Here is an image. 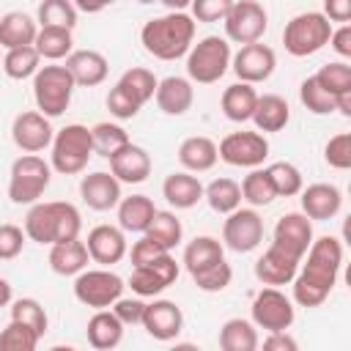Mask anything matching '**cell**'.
Masks as SVG:
<instances>
[{
	"instance_id": "obj_1",
	"label": "cell",
	"mask_w": 351,
	"mask_h": 351,
	"mask_svg": "<svg viewBox=\"0 0 351 351\" xmlns=\"http://www.w3.org/2000/svg\"><path fill=\"white\" fill-rule=\"evenodd\" d=\"M307 261L296 269L293 285V302L299 307H318L332 293L340 266H343V244L335 236L313 239L307 247Z\"/></svg>"
},
{
	"instance_id": "obj_2",
	"label": "cell",
	"mask_w": 351,
	"mask_h": 351,
	"mask_svg": "<svg viewBox=\"0 0 351 351\" xmlns=\"http://www.w3.org/2000/svg\"><path fill=\"white\" fill-rule=\"evenodd\" d=\"M195 19L184 11H167L165 16H154L140 30V44L148 55L159 60H178L189 52L195 41Z\"/></svg>"
},
{
	"instance_id": "obj_3",
	"label": "cell",
	"mask_w": 351,
	"mask_h": 351,
	"mask_svg": "<svg viewBox=\"0 0 351 351\" xmlns=\"http://www.w3.org/2000/svg\"><path fill=\"white\" fill-rule=\"evenodd\" d=\"M80 228H82V217L77 206L66 200L33 203L30 211L25 214V236L36 244H58L77 239Z\"/></svg>"
},
{
	"instance_id": "obj_4",
	"label": "cell",
	"mask_w": 351,
	"mask_h": 351,
	"mask_svg": "<svg viewBox=\"0 0 351 351\" xmlns=\"http://www.w3.org/2000/svg\"><path fill=\"white\" fill-rule=\"evenodd\" d=\"M230 44L222 36H206L186 52V77L197 85L219 82L230 69Z\"/></svg>"
},
{
	"instance_id": "obj_5",
	"label": "cell",
	"mask_w": 351,
	"mask_h": 351,
	"mask_svg": "<svg viewBox=\"0 0 351 351\" xmlns=\"http://www.w3.org/2000/svg\"><path fill=\"white\" fill-rule=\"evenodd\" d=\"M52 181V165L38 154H22L14 159L8 173V197L16 206H33Z\"/></svg>"
},
{
	"instance_id": "obj_6",
	"label": "cell",
	"mask_w": 351,
	"mask_h": 351,
	"mask_svg": "<svg viewBox=\"0 0 351 351\" xmlns=\"http://www.w3.org/2000/svg\"><path fill=\"white\" fill-rule=\"evenodd\" d=\"M93 156V137L90 129L82 123H69L52 137V154L49 165L60 176H77L88 167V159Z\"/></svg>"
},
{
	"instance_id": "obj_7",
	"label": "cell",
	"mask_w": 351,
	"mask_h": 351,
	"mask_svg": "<svg viewBox=\"0 0 351 351\" xmlns=\"http://www.w3.org/2000/svg\"><path fill=\"white\" fill-rule=\"evenodd\" d=\"M74 88H77L74 77L69 74L66 66L49 63L33 74V99H36L38 112H44L47 118H58L69 110Z\"/></svg>"
},
{
	"instance_id": "obj_8",
	"label": "cell",
	"mask_w": 351,
	"mask_h": 351,
	"mask_svg": "<svg viewBox=\"0 0 351 351\" xmlns=\"http://www.w3.org/2000/svg\"><path fill=\"white\" fill-rule=\"evenodd\" d=\"M329 36H332V22L321 11H304L285 22L282 44H285L288 55L307 58V55H315L318 49H324L329 44Z\"/></svg>"
},
{
	"instance_id": "obj_9",
	"label": "cell",
	"mask_w": 351,
	"mask_h": 351,
	"mask_svg": "<svg viewBox=\"0 0 351 351\" xmlns=\"http://www.w3.org/2000/svg\"><path fill=\"white\" fill-rule=\"evenodd\" d=\"M123 280L110 269H82L74 274V296L80 304L93 310H107L123 296Z\"/></svg>"
},
{
	"instance_id": "obj_10",
	"label": "cell",
	"mask_w": 351,
	"mask_h": 351,
	"mask_svg": "<svg viewBox=\"0 0 351 351\" xmlns=\"http://www.w3.org/2000/svg\"><path fill=\"white\" fill-rule=\"evenodd\" d=\"M225 38L233 44H252L261 41L269 27V14L258 0H236L222 19Z\"/></svg>"
},
{
	"instance_id": "obj_11",
	"label": "cell",
	"mask_w": 351,
	"mask_h": 351,
	"mask_svg": "<svg viewBox=\"0 0 351 351\" xmlns=\"http://www.w3.org/2000/svg\"><path fill=\"white\" fill-rule=\"evenodd\" d=\"M250 315H252V324L258 329L282 332V329H291V324L296 318V310H293V302L277 285H269V288H261L255 293Z\"/></svg>"
},
{
	"instance_id": "obj_12",
	"label": "cell",
	"mask_w": 351,
	"mask_h": 351,
	"mask_svg": "<svg viewBox=\"0 0 351 351\" xmlns=\"http://www.w3.org/2000/svg\"><path fill=\"white\" fill-rule=\"evenodd\" d=\"M219 159L230 167H261L263 159L269 156V140L263 137V132H230L222 137V143L217 145Z\"/></svg>"
},
{
	"instance_id": "obj_13",
	"label": "cell",
	"mask_w": 351,
	"mask_h": 351,
	"mask_svg": "<svg viewBox=\"0 0 351 351\" xmlns=\"http://www.w3.org/2000/svg\"><path fill=\"white\" fill-rule=\"evenodd\" d=\"M228 219L222 222V244L233 252H252L261 241H263V219L261 214L250 206V208H233L230 214H225Z\"/></svg>"
},
{
	"instance_id": "obj_14",
	"label": "cell",
	"mask_w": 351,
	"mask_h": 351,
	"mask_svg": "<svg viewBox=\"0 0 351 351\" xmlns=\"http://www.w3.org/2000/svg\"><path fill=\"white\" fill-rule=\"evenodd\" d=\"M178 263L170 252H162L159 258L148 261V263H140V266H132V274H129V288L137 293V296H159L165 288H170L176 280H178Z\"/></svg>"
},
{
	"instance_id": "obj_15",
	"label": "cell",
	"mask_w": 351,
	"mask_h": 351,
	"mask_svg": "<svg viewBox=\"0 0 351 351\" xmlns=\"http://www.w3.org/2000/svg\"><path fill=\"white\" fill-rule=\"evenodd\" d=\"M230 69L239 77V82L258 85V82H266L274 74L277 55H274V49L269 44H261V41L241 44V49L230 58Z\"/></svg>"
},
{
	"instance_id": "obj_16",
	"label": "cell",
	"mask_w": 351,
	"mask_h": 351,
	"mask_svg": "<svg viewBox=\"0 0 351 351\" xmlns=\"http://www.w3.org/2000/svg\"><path fill=\"white\" fill-rule=\"evenodd\" d=\"M52 137H55V129H52L49 118L38 110H25L11 123V140L22 154H38V151L49 148Z\"/></svg>"
},
{
	"instance_id": "obj_17",
	"label": "cell",
	"mask_w": 351,
	"mask_h": 351,
	"mask_svg": "<svg viewBox=\"0 0 351 351\" xmlns=\"http://www.w3.org/2000/svg\"><path fill=\"white\" fill-rule=\"evenodd\" d=\"M140 326H143L154 340L167 343V340H173V337L181 335V329H184V313H181V307H178L176 302H170V299H154V302L145 304Z\"/></svg>"
},
{
	"instance_id": "obj_18",
	"label": "cell",
	"mask_w": 351,
	"mask_h": 351,
	"mask_svg": "<svg viewBox=\"0 0 351 351\" xmlns=\"http://www.w3.org/2000/svg\"><path fill=\"white\" fill-rule=\"evenodd\" d=\"M88 255L90 261L101 263V266H112L118 261L126 258L129 247H126V233L118 225H96L90 228L88 239H85Z\"/></svg>"
},
{
	"instance_id": "obj_19",
	"label": "cell",
	"mask_w": 351,
	"mask_h": 351,
	"mask_svg": "<svg viewBox=\"0 0 351 351\" xmlns=\"http://www.w3.org/2000/svg\"><path fill=\"white\" fill-rule=\"evenodd\" d=\"M302 258L291 255L288 250H282L280 244H269V250L255 261V277L263 285H291V280L296 277Z\"/></svg>"
},
{
	"instance_id": "obj_20",
	"label": "cell",
	"mask_w": 351,
	"mask_h": 351,
	"mask_svg": "<svg viewBox=\"0 0 351 351\" xmlns=\"http://www.w3.org/2000/svg\"><path fill=\"white\" fill-rule=\"evenodd\" d=\"M80 197L88 208L93 211H110L118 206V200L123 197L121 195V181L107 173V170H96V173H88L82 176L80 181Z\"/></svg>"
},
{
	"instance_id": "obj_21",
	"label": "cell",
	"mask_w": 351,
	"mask_h": 351,
	"mask_svg": "<svg viewBox=\"0 0 351 351\" xmlns=\"http://www.w3.org/2000/svg\"><path fill=\"white\" fill-rule=\"evenodd\" d=\"M110 173L121 184H143L151 176V154L132 140L110 156Z\"/></svg>"
},
{
	"instance_id": "obj_22",
	"label": "cell",
	"mask_w": 351,
	"mask_h": 351,
	"mask_svg": "<svg viewBox=\"0 0 351 351\" xmlns=\"http://www.w3.org/2000/svg\"><path fill=\"white\" fill-rule=\"evenodd\" d=\"M310 241H313V219L310 217H304L302 211H291L277 219L274 244H280L282 250H288L296 258H304Z\"/></svg>"
},
{
	"instance_id": "obj_23",
	"label": "cell",
	"mask_w": 351,
	"mask_h": 351,
	"mask_svg": "<svg viewBox=\"0 0 351 351\" xmlns=\"http://www.w3.org/2000/svg\"><path fill=\"white\" fill-rule=\"evenodd\" d=\"M299 203H302V214L310 217V219H332L340 214L343 208V192L335 186V184H310V186H302L299 192Z\"/></svg>"
},
{
	"instance_id": "obj_24",
	"label": "cell",
	"mask_w": 351,
	"mask_h": 351,
	"mask_svg": "<svg viewBox=\"0 0 351 351\" xmlns=\"http://www.w3.org/2000/svg\"><path fill=\"white\" fill-rule=\"evenodd\" d=\"M63 66L74 77V85H82V88L101 85L107 80V71H110L107 58L96 49H71V55L66 58Z\"/></svg>"
},
{
	"instance_id": "obj_25",
	"label": "cell",
	"mask_w": 351,
	"mask_h": 351,
	"mask_svg": "<svg viewBox=\"0 0 351 351\" xmlns=\"http://www.w3.org/2000/svg\"><path fill=\"white\" fill-rule=\"evenodd\" d=\"M156 107L165 112V115H184L192 101H195V88H192V80L189 77H165L156 82Z\"/></svg>"
},
{
	"instance_id": "obj_26",
	"label": "cell",
	"mask_w": 351,
	"mask_h": 351,
	"mask_svg": "<svg viewBox=\"0 0 351 351\" xmlns=\"http://www.w3.org/2000/svg\"><path fill=\"white\" fill-rule=\"evenodd\" d=\"M162 197L173 208H192L203 200V184L189 170H178L162 181Z\"/></svg>"
},
{
	"instance_id": "obj_27",
	"label": "cell",
	"mask_w": 351,
	"mask_h": 351,
	"mask_svg": "<svg viewBox=\"0 0 351 351\" xmlns=\"http://www.w3.org/2000/svg\"><path fill=\"white\" fill-rule=\"evenodd\" d=\"M178 162L189 173H206L219 162L217 143L206 134H192L178 145Z\"/></svg>"
},
{
	"instance_id": "obj_28",
	"label": "cell",
	"mask_w": 351,
	"mask_h": 351,
	"mask_svg": "<svg viewBox=\"0 0 351 351\" xmlns=\"http://www.w3.org/2000/svg\"><path fill=\"white\" fill-rule=\"evenodd\" d=\"M88 247L85 241L77 239H69V241H58V244H49V269L60 277H74L80 274L82 269H88Z\"/></svg>"
},
{
	"instance_id": "obj_29",
	"label": "cell",
	"mask_w": 351,
	"mask_h": 351,
	"mask_svg": "<svg viewBox=\"0 0 351 351\" xmlns=\"http://www.w3.org/2000/svg\"><path fill=\"white\" fill-rule=\"evenodd\" d=\"M118 228L123 233H145V228L151 225L156 206L148 195H129L118 200Z\"/></svg>"
},
{
	"instance_id": "obj_30",
	"label": "cell",
	"mask_w": 351,
	"mask_h": 351,
	"mask_svg": "<svg viewBox=\"0 0 351 351\" xmlns=\"http://www.w3.org/2000/svg\"><path fill=\"white\" fill-rule=\"evenodd\" d=\"M250 121H252L255 129L263 132V134H266V132H280V129H285L288 121H291V107H288V101H285L280 93H263V96H258Z\"/></svg>"
},
{
	"instance_id": "obj_31",
	"label": "cell",
	"mask_w": 351,
	"mask_h": 351,
	"mask_svg": "<svg viewBox=\"0 0 351 351\" xmlns=\"http://www.w3.org/2000/svg\"><path fill=\"white\" fill-rule=\"evenodd\" d=\"M88 343L99 351H110L115 346H121L123 340V324L118 321V315L107 307V310H96L90 318H88Z\"/></svg>"
},
{
	"instance_id": "obj_32",
	"label": "cell",
	"mask_w": 351,
	"mask_h": 351,
	"mask_svg": "<svg viewBox=\"0 0 351 351\" xmlns=\"http://www.w3.org/2000/svg\"><path fill=\"white\" fill-rule=\"evenodd\" d=\"M255 101H258V90L250 85V82H233L222 90V99H219V107L225 112L228 121L233 123H244L252 118V110H255Z\"/></svg>"
},
{
	"instance_id": "obj_33",
	"label": "cell",
	"mask_w": 351,
	"mask_h": 351,
	"mask_svg": "<svg viewBox=\"0 0 351 351\" xmlns=\"http://www.w3.org/2000/svg\"><path fill=\"white\" fill-rule=\"evenodd\" d=\"M36 33H38V22L27 16L25 11H8L0 16V47L3 49L33 44Z\"/></svg>"
},
{
	"instance_id": "obj_34",
	"label": "cell",
	"mask_w": 351,
	"mask_h": 351,
	"mask_svg": "<svg viewBox=\"0 0 351 351\" xmlns=\"http://www.w3.org/2000/svg\"><path fill=\"white\" fill-rule=\"evenodd\" d=\"M261 346L258 326L247 318H228L219 329V348L222 351H255Z\"/></svg>"
},
{
	"instance_id": "obj_35",
	"label": "cell",
	"mask_w": 351,
	"mask_h": 351,
	"mask_svg": "<svg viewBox=\"0 0 351 351\" xmlns=\"http://www.w3.org/2000/svg\"><path fill=\"white\" fill-rule=\"evenodd\" d=\"M222 258H225V244L217 241L214 236H195L184 247V266L189 274H195V271H200V269H206Z\"/></svg>"
},
{
	"instance_id": "obj_36",
	"label": "cell",
	"mask_w": 351,
	"mask_h": 351,
	"mask_svg": "<svg viewBox=\"0 0 351 351\" xmlns=\"http://www.w3.org/2000/svg\"><path fill=\"white\" fill-rule=\"evenodd\" d=\"M33 47L44 60H63L71 55L74 38H71V30L66 27H38Z\"/></svg>"
},
{
	"instance_id": "obj_37",
	"label": "cell",
	"mask_w": 351,
	"mask_h": 351,
	"mask_svg": "<svg viewBox=\"0 0 351 351\" xmlns=\"http://www.w3.org/2000/svg\"><path fill=\"white\" fill-rule=\"evenodd\" d=\"M145 239H151L154 244H159L162 250H173V247H178L181 244V236H184V228H181V219L173 214V211H159L156 208V214H154V219H151V225L145 228V233H143Z\"/></svg>"
},
{
	"instance_id": "obj_38",
	"label": "cell",
	"mask_w": 351,
	"mask_h": 351,
	"mask_svg": "<svg viewBox=\"0 0 351 351\" xmlns=\"http://www.w3.org/2000/svg\"><path fill=\"white\" fill-rule=\"evenodd\" d=\"M38 63H41V55L36 52L33 44L5 49V55H3V60H0L5 77H11V80H27V77H33V74L41 69Z\"/></svg>"
},
{
	"instance_id": "obj_39",
	"label": "cell",
	"mask_w": 351,
	"mask_h": 351,
	"mask_svg": "<svg viewBox=\"0 0 351 351\" xmlns=\"http://www.w3.org/2000/svg\"><path fill=\"white\" fill-rule=\"evenodd\" d=\"M203 197L217 214H230L241 206V186L233 178H214L208 186H203Z\"/></svg>"
},
{
	"instance_id": "obj_40",
	"label": "cell",
	"mask_w": 351,
	"mask_h": 351,
	"mask_svg": "<svg viewBox=\"0 0 351 351\" xmlns=\"http://www.w3.org/2000/svg\"><path fill=\"white\" fill-rule=\"evenodd\" d=\"M239 186H241V200H247L252 208L269 206V203H274V197H277L266 167H252V170L244 176V181H241Z\"/></svg>"
},
{
	"instance_id": "obj_41",
	"label": "cell",
	"mask_w": 351,
	"mask_h": 351,
	"mask_svg": "<svg viewBox=\"0 0 351 351\" xmlns=\"http://www.w3.org/2000/svg\"><path fill=\"white\" fill-rule=\"evenodd\" d=\"M36 22H38V27H66V30H74L77 8H74L71 0H41Z\"/></svg>"
},
{
	"instance_id": "obj_42",
	"label": "cell",
	"mask_w": 351,
	"mask_h": 351,
	"mask_svg": "<svg viewBox=\"0 0 351 351\" xmlns=\"http://www.w3.org/2000/svg\"><path fill=\"white\" fill-rule=\"evenodd\" d=\"M90 137H93V154L99 156H112L118 148H123L129 143V134L121 123H110V121H101L96 126H90Z\"/></svg>"
},
{
	"instance_id": "obj_43",
	"label": "cell",
	"mask_w": 351,
	"mask_h": 351,
	"mask_svg": "<svg viewBox=\"0 0 351 351\" xmlns=\"http://www.w3.org/2000/svg\"><path fill=\"white\" fill-rule=\"evenodd\" d=\"M269 178H271V186L277 192V197H293L302 192L304 186V178H302V170L291 162H271L266 167Z\"/></svg>"
},
{
	"instance_id": "obj_44",
	"label": "cell",
	"mask_w": 351,
	"mask_h": 351,
	"mask_svg": "<svg viewBox=\"0 0 351 351\" xmlns=\"http://www.w3.org/2000/svg\"><path fill=\"white\" fill-rule=\"evenodd\" d=\"M156 77H154V71L151 69H143V66H134V69H126L123 74H121V80H118V85H123L140 104H145V101H151L154 99V93H156Z\"/></svg>"
},
{
	"instance_id": "obj_45",
	"label": "cell",
	"mask_w": 351,
	"mask_h": 351,
	"mask_svg": "<svg viewBox=\"0 0 351 351\" xmlns=\"http://www.w3.org/2000/svg\"><path fill=\"white\" fill-rule=\"evenodd\" d=\"M41 335L30 329L22 321H8V326L0 332V351H33L38 346Z\"/></svg>"
},
{
	"instance_id": "obj_46",
	"label": "cell",
	"mask_w": 351,
	"mask_h": 351,
	"mask_svg": "<svg viewBox=\"0 0 351 351\" xmlns=\"http://www.w3.org/2000/svg\"><path fill=\"white\" fill-rule=\"evenodd\" d=\"M313 77H315L318 85H321L326 93H332V96H340V93L351 90V66H348L346 60L326 63V66H321Z\"/></svg>"
},
{
	"instance_id": "obj_47",
	"label": "cell",
	"mask_w": 351,
	"mask_h": 351,
	"mask_svg": "<svg viewBox=\"0 0 351 351\" xmlns=\"http://www.w3.org/2000/svg\"><path fill=\"white\" fill-rule=\"evenodd\" d=\"M230 280H233V269H230V263H228L225 258L192 274V282H195L200 291H206V293H219V291H225V288L230 285Z\"/></svg>"
},
{
	"instance_id": "obj_48",
	"label": "cell",
	"mask_w": 351,
	"mask_h": 351,
	"mask_svg": "<svg viewBox=\"0 0 351 351\" xmlns=\"http://www.w3.org/2000/svg\"><path fill=\"white\" fill-rule=\"evenodd\" d=\"M299 99H302V104H304L313 115H329V112H335V96L326 93V90L318 85L315 77L302 80V85H299Z\"/></svg>"
},
{
	"instance_id": "obj_49",
	"label": "cell",
	"mask_w": 351,
	"mask_h": 351,
	"mask_svg": "<svg viewBox=\"0 0 351 351\" xmlns=\"http://www.w3.org/2000/svg\"><path fill=\"white\" fill-rule=\"evenodd\" d=\"M11 318L27 324V326L36 329L38 335H44V332H47V324H49L47 310L41 307V302H38V299H30V296L16 299V302L11 299Z\"/></svg>"
},
{
	"instance_id": "obj_50",
	"label": "cell",
	"mask_w": 351,
	"mask_h": 351,
	"mask_svg": "<svg viewBox=\"0 0 351 351\" xmlns=\"http://www.w3.org/2000/svg\"><path fill=\"white\" fill-rule=\"evenodd\" d=\"M140 101L123 88V85H112L110 88V93H107V110H110V115L112 118H118V121H129V118H134L137 112H140Z\"/></svg>"
},
{
	"instance_id": "obj_51",
	"label": "cell",
	"mask_w": 351,
	"mask_h": 351,
	"mask_svg": "<svg viewBox=\"0 0 351 351\" xmlns=\"http://www.w3.org/2000/svg\"><path fill=\"white\" fill-rule=\"evenodd\" d=\"M324 159L335 170H348L351 167V132H340L329 137V143L324 145Z\"/></svg>"
},
{
	"instance_id": "obj_52",
	"label": "cell",
	"mask_w": 351,
	"mask_h": 351,
	"mask_svg": "<svg viewBox=\"0 0 351 351\" xmlns=\"http://www.w3.org/2000/svg\"><path fill=\"white\" fill-rule=\"evenodd\" d=\"M25 241H27L25 228L11 225V222L0 225V261H14L25 250Z\"/></svg>"
},
{
	"instance_id": "obj_53",
	"label": "cell",
	"mask_w": 351,
	"mask_h": 351,
	"mask_svg": "<svg viewBox=\"0 0 351 351\" xmlns=\"http://www.w3.org/2000/svg\"><path fill=\"white\" fill-rule=\"evenodd\" d=\"M236 0H192V19L195 22H222Z\"/></svg>"
},
{
	"instance_id": "obj_54",
	"label": "cell",
	"mask_w": 351,
	"mask_h": 351,
	"mask_svg": "<svg viewBox=\"0 0 351 351\" xmlns=\"http://www.w3.org/2000/svg\"><path fill=\"white\" fill-rule=\"evenodd\" d=\"M143 310H145L143 296H134V299L121 296V299H115V304H112V313L118 315V321H121L123 326H134V324H140V321H143Z\"/></svg>"
},
{
	"instance_id": "obj_55",
	"label": "cell",
	"mask_w": 351,
	"mask_h": 351,
	"mask_svg": "<svg viewBox=\"0 0 351 351\" xmlns=\"http://www.w3.org/2000/svg\"><path fill=\"white\" fill-rule=\"evenodd\" d=\"M162 252H167V250H162L159 244H154L151 239H137L134 244H132V266H140V263H148V261H154V258H159Z\"/></svg>"
},
{
	"instance_id": "obj_56",
	"label": "cell",
	"mask_w": 351,
	"mask_h": 351,
	"mask_svg": "<svg viewBox=\"0 0 351 351\" xmlns=\"http://www.w3.org/2000/svg\"><path fill=\"white\" fill-rule=\"evenodd\" d=\"M329 47L340 55V58H351V25H340V27H332V36H329Z\"/></svg>"
},
{
	"instance_id": "obj_57",
	"label": "cell",
	"mask_w": 351,
	"mask_h": 351,
	"mask_svg": "<svg viewBox=\"0 0 351 351\" xmlns=\"http://www.w3.org/2000/svg\"><path fill=\"white\" fill-rule=\"evenodd\" d=\"M329 22H351V0H324V11H321Z\"/></svg>"
},
{
	"instance_id": "obj_58",
	"label": "cell",
	"mask_w": 351,
	"mask_h": 351,
	"mask_svg": "<svg viewBox=\"0 0 351 351\" xmlns=\"http://www.w3.org/2000/svg\"><path fill=\"white\" fill-rule=\"evenodd\" d=\"M296 340L288 335V329H282V332H269L266 337H263V348L266 351H296Z\"/></svg>"
},
{
	"instance_id": "obj_59",
	"label": "cell",
	"mask_w": 351,
	"mask_h": 351,
	"mask_svg": "<svg viewBox=\"0 0 351 351\" xmlns=\"http://www.w3.org/2000/svg\"><path fill=\"white\" fill-rule=\"evenodd\" d=\"M71 3H74V8L82 11V14H99V11H104L107 5H112L115 0H71Z\"/></svg>"
},
{
	"instance_id": "obj_60",
	"label": "cell",
	"mask_w": 351,
	"mask_h": 351,
	"mask_svg": "<svg viewBox=\"0 0 351 351\" xmlns=\"http://www.w3.org/2000/svg\"><path fill=\"white\" fill-rule=\"evenodd\" d=\"M335 112H340V115L351 118V90H346V93L335 96Z\"/></svg>"
},
{
	"instance_id": "obj_61",
	"label": "cell",
	"mask_w": 351,
	"mask_h": 351,
	"mask_svg": "<svg viewBox=\"0 0 351 351\" xmlns=\"http://www.w3.org/2000/svg\"><path fill=\"white\" fill-rule=\"evenodd\" d=\"M11 299H14V293H11V282H8L5 277H0V307H8Z\"/></svg>"
},
{
	"instance_id": "obj_62",
	"label": "cell",
	"mask_w": 351,
	"mask_h": 351,
	"mask_svg": "<svg viewBox=\"0 0 351 351\" xmlns=\"http://www.w3.org/2000/svg\"><path fill=\"white\" fill-rule=\"evenodd\" d=\"M167 11H184V8H189V3L192 0H159Z\"/></svg>"
},
{
	"instance_id": "obj_63",
	"label": "cell",
	"mask_w": 351,
	"mask_h": 351,
	"mask_svg": "<svg viewBox=\"0 0 351 351\" xmlns=\"http://www.w3.org/2000/svg\"><path fill=\"white\" fill-rule=\"evenodd\" d=\"M137 3H143V5H151V3H159V0H137Z\"/></svg>"
},
{
	"instance_id": "obj_64",
	"label": "cell",
	"mask_w": 351,
	"mask_h": 351,
	"mask_svg": "<svg viewBox=\"0 0 351 351\" xmlns=\"http://www.w3.org/2000/svg\"><path fill=\"white\" fill-rule=\"evenodd\" d=\"M0 49H3V47H0ZM0 60H3V58H0Z\"/></svg>"
}]
</instances>
